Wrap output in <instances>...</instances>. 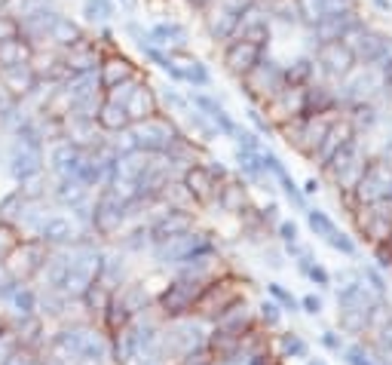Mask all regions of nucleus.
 Segmentation results:
<instances>
[{"mask_svg": "<svg viewBox=\"0 0 392 365\" xmlns=\"http://www.w3.org/2000/svg\"><path fill=\"white\" fill-rule=\"evenodd\" d=\"M46 258H49V249L37 237H22V240H16V246L6 252V258H4V264L0 267L19 282H31L34 277H40Z\"/></svg>", "mask_w": 392, "mask_h": 365, "instance_id": "nucleus-1", "label": "nucleus"}, {"mask_svg": "<svg viewBox=\"0 0 392 365\" xmlns=\"http://www.w3.org/2000/svg\"><path fill=\"white\" fill-rule=\"evenodd\" d=\"M129 197L120 194V187H101V194L96 200V206H92V230L98 233V237H117L120 227L126 225L129 218Z\"/></svg>", "mask_w": 392, "mask_h": 365, "instance_id": "nucleus-2", "label": "nucleus"}, {"mask_svg": "<svg viewBox=\"0 0 392 365\" xmlns=\"http://www.w3.org/2000/svg\"><path fill=\"white\" fill-rule=\"evenodd\" d=\"M236 301H242V292L236 289V282L230 277H215L202 286L200 298H196V304H193V313L215 322L224 310H230Z\"/></svg>", "mask_w": 392, "mask_h": 365, "instance_id": "nucleus-3", "label": "nucleus"}, {"mask_svg": "<svg viewBox=\"0 0 392 365\" xmlns=\"http://www.w3.org/2000/svg\"><path fill=\"white\" fill-rule=\"evenodd\" d=\"M205 282L200 279H184V277H175L166 289L160 292V298H157V307L163 317H169V319H184V317H190L193 313V304L196 298H200V292H202Z\"/></svg>", "mask_w": 392, "mask_h": 365, "instance_id": "nucleus-4", "label": "nucleus"}, {"mask_svg": "<svg viewBox=\"0 0 392 365\" xmlns=\"http://www.w3.org/2000/svg\"><path fill=\"white\" fill-rule=\"evenodd\" d=\"M129 135H132V141H135V150H141V154H166L175 141L181 138L178 129H175L172 123H166V120H160V117L141 120V123H135L129 129Z\"/></svg>", "mask_w": 392, "mask_h": 365, "instance_id": "nucleus-5", "label": "nucleus"}, {"mask_svg": "<svg viewBox=\"0 0 392 365\" xmlns=\"http://www.w3.org/2000/svg\"><path fill=\"white\" fill-rule=\"evenodd\" d=\"M37 86H40V77H37V71L31 68V62L0 68V89H4V93H9L16 101L31 98Z\"/></svg>", "mask_w": 392, "mask_h": 365, "instance_id": "nucleus-6", "label": "nucleus"}, {"mask_svg": "<svg viewBox=\"0 0 392 365\" xmlns=\"http://www.w3.org/2000/svg\"><path fill=\"white\" fill-rule=\"evenodd\" d=\"M43 163H46L43 148L13 145V150H9V160H6V169H9V175H13L19 185H22V181L40 175V172H43Z\"/></svg>", "mask_w": 392, "mask_h": 365, "instance_id": "nucleus-7", "label": "nucleus"}, {"mask_svg": "<svg viewBox=\"0 0 392 365\" xmlns=\"http://www.w3.org/2000/svg\"><path fill=\"white\" fill-rule=\"evenodd\" d=\"M148 227H150V246H157V242H166L169 237H178V233L190 230L193 218H190L187 209H172L169 206V212H160Z\"/></svg>", "mask_w": 392, "mask_h": 365, "instance_id": "nucleus-8", "label": "nucleus"}, {"mask_svg": "<svg viewBox=\"0 0 392 365\" xmlns=\"http://www.w3.org/2000/svg\"><path fill=\"white\" fill-rule=\"evenodd\" d=\"M34 237L43 242L46 249H65V246L74 242L77 227H74V221L65 218V215H43V221H40Z\"/></svg>", "mask_w": 392, "mask_h": 365, "instance_id": "nucleus-9", "label": "nucleus"}, {"mask_svg": "<svg viewBox=\"0 0 392 365\" xmlns=\"http://www.w3.org/2000/svg\"><path fill=\"white\" fill-rule=\"evenodd\" d=\"M83 160H86V150H80L71 145V141L61 138L53 145V150H49V172H53L56 178H77Z\"/></svg>", "mask_w": 392, "mask_h": 365, "instance_id": "nucleus-10", "label": "nucleus"}, {"mask_svg": "<svg viewBox=\"0 0 392 365\" xmlns=\"http://www.w3.org/2000/svg\"><path fill=\"white\" fill-rule=\"evenodd\" d=\"M181 185L187 187V194L193 197V202H215L221 181L215 178L202 163H193V166L184 169V181H181Z\"/></svg>", "mask_w": 392, "mask_h": 365, "instance_id": "nucleus-11", "label": "nucleus"}, {"mask_svg": "<svg viewBox=\"0 0 392 365\" xmlns=\"http://www.w3.org/2000/svg\"><path fill=\"white\" fill-rule=\"evenodd\" d=\"M96 74H98V86L105 89V93H110V89H117L123 83H129V80H135L138 71H135V65H132L126 56H105Z\"/></svg>", "mask_w": 392, "mask_h": 365, "instance_id": "nucleus-12", "label": "nucleus"}, {"mask_svg": "<svg viewBox=\"0 0 392 365\" xmlns=\"http://www.w3.org/2000/svg\"><path fill=\"white\" fill-rule=\"evenodd\" d=\"M123 108H126V114L132 123H141V120L148 117H157V96H153V89L148 83H141V80H135V83L129 86L126 98H123Z\"/></svg>", "mask_w": 392, "mask_h": 365, "instance_id": "nucleus-13", "label": "nucleus"}, {"mask_svg": "<svg viewBox=\"0 0 392 365\" xmlns=\"http://www.w3.org/2000/svg\"><path fill=\"white\" fill-rule=\"evenodd\" d=\"M245 86H249V93L257 96V98H270L282 89V74L276 71L270 62H257L249 74H245Z\"/></svg>", "mask_w": 392, "mask_h": 365, "instance_id": "nucleus-14", "label": "nucleus"}, {"mask_svg": "<svg viewBox=\"0 0 392 365\" xmlns=\"http://www.w3.org/2000/svg\"><path fill=\"white\" fill-rule=\"evenodd\" d=\"M257 62H261V46L249 43V40H233V43L227 46V53H224V65L239 77L249 74Z\"/></svg>", "mask_w": 392, "mask_h": 365, "instance_id": "nucleus-15", "label": "nucleus"}, {"mask_svg": "<svg viewBox=\"0 0 392 365\" xmlns=\"http://www.w3.org/2000/svg\"><path fill=\"white\" fill-rule=\"evenodd\" d=\"M96 126L101 133H126L132 126V120L126 114V108H123V101L105 96L98 105V114H96Z\"/></svg>", "mask_w": 392, "mask_h": 365, "instance_id": "nucleus-16", "label": "nucleus"}, {"mask_svg": "<svg viewBox=\"0 0 392 365\" xmlns=\"http://www.w3.org/2000/svg\"><path fill=\"white\" fill-rule=\"evenodd\" d=\"M53 200L58 202V206H65V209H74V206H80V202L89 200V187L83 185V181H77V178H56Z\"/></svg>", "mask_w": 392, "mask_h": 365, "instance_id": "nucleus-17", "label": "nucleus"}, {"mask_svg": "<svg viewBox=\"0 0 392 365\" xmlns=\"http://www.w3.org/2000/svg\"><path fill=\"white\" fill-rule=\"evenodd\" d=\"M83 37V28H80L71 16H56V22L53 28H49V46H56V49H68L71 43H77V40Z\"/></svg>", "mask_w": 392, "mask_h": 365, "instance_id": "nucleus-18", "label": "nucleus"}, {"mask_svg": "<svg viewBox=\"0 0 392 365\" xmlns=\"http://www.w3.org/2000/svg\"><path fill=\"white\" fill-rule=\"evenodd\" d=\"M113 295H117V301L132 313V319L141 317V313L150 307V295H148V289H144V282H129V286H120Z\"/></svg>", "mask_w": 392, "mask_h": 365, "instance_id": "nucleus-19", "label": "nucleus"}, {"mask_svg": "<svg viewBox=\"0 0 392 365\" xmlns=\"http://www.w3.org/2000/svg\"><path fill=\"white\" fill-rule=\"evenodd\" d=\"M98 322H101V331H105L108 338H110V334H117V331H123V329L129 326V322H132V313L117 301V295H113V298L108 301V307L98 313Z\"/></svg>", "mask_w": 392, "mask_h": 365, "instance_id": "nucleus-20", "label": "nucleus"}, {"mask_svg": "<svg viewBox=\"0 0 392 365\" xmlns=\"http://www.w3.org/2000/svg\"><path fill=\"white\" fill-rule=\"evenodd\" d=\"M215 200H218V206L224 212H233V215H239V212L249 206V194H245V185H239V181H221Z\"/></svg>", "mask_w": 392, "mask_h": 365, "instance_id": "nucleus-21", "label": "nucleus"}, {"mask_svg": "<svg viewBox=\"0 0 392 365\" xmlns=\"http://www.w3.org/2000/svg\"><path fill=\"white\" fill-rule=\"evenodd\" d=\"M31 53L34 49L28 46V40L22 37H6V40H0V68H6V65H22L31 58Z\"/></svg>", "mask_w": 392, "mask_h": 365, "instance_id": "nucleus-22", "label": "nucleus"}, {"mask_svg": "<svg viewBox=\"0 0 392 365\" xmlns=\"http://www.w3.org/2000/svg\"><path fill=\"white\" fill-rule=\"evenodd\" d=\"M110 298H113V292H110L108 286H101L98 279H92L89 286L83 289V295H80L77 301L86 307V313H89V317H98V313L108 307V301H110Z\"/></svg>", "mask_w": 392, "mask_h": 365, "instance_id": "nucleus-23", "label": "nucleus"}, {"mask_svg": "<svg viewBox=\"0 0 392 365\" xmlns=\"http://www.w3.org/2000/svg\"><path fill=\"white\" fill-rule=\"evenodd\" d=\"M6 304L13 307V317H9V319L34 317V313H37V289H31V282H22V286L13 292V298H9Z\"/></svg>", "mask_w": 392, "mask_h": 365, "instance_id": "nucleus-24", "label": "nucleus"}, {"mask_svg": "<svg viewBox=\"0 0 392 365\" xmlns=\"http://www.w3.org/2000/svg\"><path fill=\"white\" fill-rule=\"evenodd\" d=\"M25 197H22V190H13V194H6L4 200H0V225H6V227H13L19 225V218H22V212H25Z\"/></svg>", "mask_w": 392, "mask_h": 365, "instance_id": "nucleus-25", "label": "nucleus"}, {"mask_svg": "<svg viewBox=\"0 0 392 365\" xmlns=\"http://www.w3.org/2000/svg\"><path fill=\"white\" fill-rule=\"evenodd\" d=\"M340 329L349 331V334H359L368 329V310L356 307V304H340Z\"/></svg>", "mask_w": 392, "mask_h": 365, "instance_id": "nucleus-26", "label": "nucleus"}, {"mask_svg": "<svg viewBox=\"0 0 392 365\" xmlns=\"http://www.w3.org/2000/svg\"><path fill=\"white\" fill-rule=\"evenodd\" d=\"M56 0H6L4 4V13H9L19 22V19H25L31 13H37V9H43V6H53Z\"/></svg>", "mask_w": 392, "mask_h": 365, "instance_id": "nucleus-27", "label": "nucleus"}, {"mask_svg": "<svg viewBox=\"0 0 392 365\" xmlns=\"http://www.w3.org/2000/svg\"><path fill=\"white\" fill-rule=\"evenodd\" d=\"M83 16L89 19V22H105V19L113 16V4H110V0H86Z\"/></svg>", "mask_w": 392, "mask_h": 365, "instance_id": "nucleus-28", "label": "nucleus"}, {"mask_svg": "<svg viewBox=\"0 0 392 365\" xmlns=\"http://www.w3.org/2000/svg\"><path fill=\"white\" fill-rule=\"evenodd\" d=\"M306 225H309V230H313L316 237H322V240L334 230V221L328 218L325 212H319V209H309V212H306Z\"/></svg>", "mask_w": 392, "mask_h": 365, "instance_id": "nucleus-29", "label": "nucleus"}, {"mask_svg": "<svg viewBox=\"0 0 392 365\" xmlns=\"http://www.w3.org/2000/svg\"><path fill=\"white\" fill-rule=\"evenodd\" d=\"M178 74L184 80H190L193 86H205V83H209V71H205L200 62H187V68H178Z\"/></svg>", "mask_w": 392, "mask_h": 365, "instance_id": "nucleus-30", "label": "nucleus"}, {"mask_svg": "<svg viewBox=\"0 0 392 365\" xmlns=\"http://www.w3.org/2000/svg\"><path fill=\"white\" fill-rule=\"evenodd\" d=\"M123 246L132 249V252L148 249V246H150V227H138V230H132L129 237H123Z\"/></svg>", "mask_w": 392, "mask_h": 365, "instance_id": "nucleus-31", "label": "nucleus"}, {"mask_svg": "<svg viewBox=\"0 0 392 365\" xmlns=\"http://www.w3.org/2000/svg\"><path fill=\"white\" fill-rule=\"evenodd\" d=\"M257 310H261V319H264V326H267V329H276V326L282 322V307H279V304L264 301Z\"/></svg>", "mask_w": 392, "mask_h": 365, "instance_id": "nucleus-32", "label": "nucleus"}, {"mask_svg": "<svg viewBox=\"0 0 392 365\" xmlns=\"http://www.w3.org/2000/svg\"><path fill=\"white\" fill-rule=\"evenodd\" d=\"M279 344H282V353H285V356H306V344L297 338V334H292V331L282 334Z\"/></svg>", "mask_w": 392, "mask_h": 365, "instance_id": "nucleus-33", "label": "nucleus"}, {"mask_svg": "<svg viewBox=\"0 0 392 365\" xmlns=\"http://www.w3.org/2000/svg\"><path fill=\"white\" fill-rule=\"evenodd\" d=\"M270 295H273L276 301H279L285 310H292V313H294L297 307H301V301H297V298L292 295V292H285V289L279 286V282H270Z\"/></svg>", "mask_w": 392, "mask_h": 365, "instance_id": "nucleus-34", "label": "nucleus"}, {"mask_svg": "<svg viewBox=\"0 0 392 365\" xmlns=\"http://www.w3.org/2000/svg\"><path fill=\"white\" fill-rule=\"evenodd\" d=\"M325 240H328V242H331V246H334V249H340V252H344V255H353V252H356V242H353V240H349V237H346V233H340L337 227H334L331 233H328V237H325Z\"/></svg>", "mask_w": 392, "mask_h": 365, "instance_id": "nucleus-35", "label": "nucleus"}, {"mask_svg": "<svg viewBox=\"0 0 392 365\" xmlns=\"http://www.w3.org/2000/svg\"><path fill=\"white\" fill-rule=\"evenodd\" d=\"M279 181H282V187H285V197H288V200H292V202H294V206H297V209H304V194H301V190H297V185H294V181H292V178H288V175H285V172H282V175H279Z\"/></svg>", "mask_w": 392, "mask_h": 365, "instance_id": "nucleus-36", "label": "nucleus"}, {"mask_svg": "<svg viewBox=\"0 0 392 365\" xmlns=\"http://www.w3.org/2000/svg\"><path fill=\"white\" fill-rule=\"evenodd\" d=\"M19 34V22L9 13H4L0 9V40H6V37H16Z\"/></svg>", "mask_w": 392, "mask_h": 365, "instance_id": "nucleus-37", "label": "nucleus"}, {"mask_svg": "<svg viewBox=\"0 0 392 365\" xmlns=\"http://www.w3.org/2000/svg\"><path fill=\"white\" fill-rule=\"evenodd\" d=\"M304 273H306V277L313 279V282H319V286H328V282H331V277H328V270H325V267H319L316 261H309Z\"/></svg>", "mask_w": 392, "mask_h": 365, "instance_id": "nucleus-38", "label": "nucleus"}, {"mask_svg": "<svg viewBox=\"0 0 392 365\" xmlns=\"http://www.w3.org/2000/svg\"><path fill=\"white\" fill-rule=\"evenodd\" d=\"M279 237L285 240V246L288 242H297V225L294 221H279Z\"/></svg>", "mask_w": 392, "mask_h": 365, "instance_id": "nucleus-39", "label": "nucleus"}, {"mask_svg": "<svg viewBox=\"0 0 392 365\" xmlns=\"http://www.w3.org/2000/svg\"><path fill=\"white\" fill-rule=\"evenodd\" d=\"M301 307H304L306 313H313V317H319V313H322V298H316V295H306V298L301 301Z\"/></svg>", "mask_w": 392, "mask_h": 365, "instance_id": "nucleus-40", "label": "nucleus"}, {"mask_svg": "<svg viewBox=\"0 0 392 365\" xmlns=\"http://www.w3.org/2000/svg\"><path fill=\"white\" fill-rule=\"evenodd\" d=\"M365 277L371 279V282H374V292H377V295H383V292H386V282H383V277H380V273L377 270H365Z\"/></svg>", "mask_w": 392, "mask_h": 365, "instance_id": "nucleus-41", "label": "nucleus"}, {"mask_svg": "<svg viewBox=\"0 0 392 365\" xmlns=\"http://www.w3.org/2000/svg\"><path fill=\"white\" fill-rule=\"evenodd\" d=\"M346 362H349V365H371V362H368V356H365V353L359 350V347L346 350Z\"/></svg>", "mask_w": 392, "mask_h": 365, "instance_id": "nucleus-42", "label": "nucleus"}, {"mask_svg": "<svg viewBox=\"0 0 392 365\" xmlns=\"http://www.w3.org/2000/svg\"><path fill=\"white\" fill-rule=\"evenodd\" d=\"M380 347H383V350H392V319L386 322L383 329H380Z\"/></svg>", "mask_w": 392, "mask_h": 365, "instance_id": "nucleus-43", "label": "nucleus"}, {"mask_svg": "<svg viewBox=\"0 0 392 365\" xmlns=\"http://www.w3.org/2000/svg\"><path fill=\"white\" fill-rule=\"evenodd\" d=\"M322 344H325L328 350H337V353H340V347H344V344H340V338H337L334 331H325V334H322Z\"/></svg>", "mask_w": 392, "mask_h": 365, "instance_id": "nucleus-44", "label": "nucleus"}, {"mask_svg": "<svg viewBox=\"0 0 392 365\" xmlns=\"http://www.w3.org/2000/svg\"><path fill=\"white\" fill-rule=\"evenodd\" d=\"M267 258H270V261H267V264H270L273 270H279V267H285V261H282V255H279V252H270V255H267Z\"/></svg>", "mask_w": 392, "mask_h": 365, "instance_id": "nucleus-45", "label": "nucleus"}, {"mask_svg": "<svg viewBox=\"0 0 392 365\" xmlns=\"http://www.w3.org/2000/svg\"><path fill=\"white\" fill-rule=\"evenodd\" d=\"M6 334H9V319L4 317V313H0V341H4Z\"/></svg>", "mask_w": 392, "mask_h": 365, "instance_id": "nucleus-46", "label": "nucleus"}, {"mask_svg": "<svg viewBox=\"0 0 392 365\" xmlns=\"http://www.w3.org/2000/svg\"><path fill=\"white\" fill-rule=\"evenodd\" d=\"M141 365H163V362H160V359H148V356H144V362H141Z\"/></svg>", "mask_w": 392, "mask_h": 365, "instance_id": "nucleus-47", "label": "nucleus"}, {"mask_svg": "<svg viewBox=\"0 0 392 365\" xmlns=\"http://www.w3.org/2000/svg\"><path fill=\"white\" fill-rule=\"evenodd\" d=\"M306 365H325L322 359H306Z\"/></svg>", "mask_w": 392, "mask_h": 365, "instance_id": "nucleus-48", "label": "nucleus"}, {"mask_svg": "<svg viewBox=\"0 0 392 365\" xmlns=\"http://www.w3.org/2000/svg\"><path fill=\"white\" fill-rule=\"evenodd\" d=\"M120 4H126V6H132V4H135V0H120Z\"/></svg>", "mask_w": 392, "mask_h": 365, "instance_id": "nucleus-49", "label": "nucleus"}]
</instances>
